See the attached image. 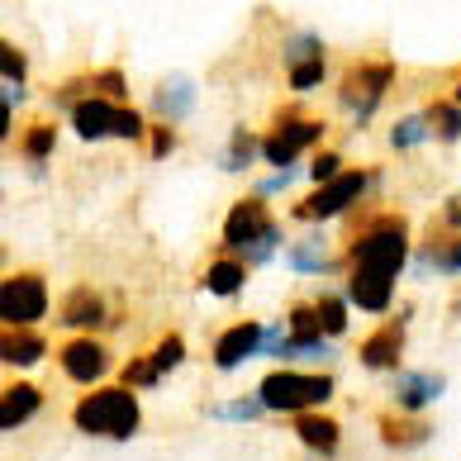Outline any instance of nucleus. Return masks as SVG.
Segmentation results:
<instances>
[{
    "label": "nucleus",
    "instance_id": "nucleus-16",
    "mask_svg": "<svg viewBox=\"0 0 461 461\" xmlns=\"http://www.w3.org/2000/svg\"><path fill=\"white\" fill-rule=\"evenodd\" d=\"M58 323L62 329H100L105 323V300H100V290H91V285H77L72 295L62 300V310H58Z\"/></svg>",
    "mask_w": 461,
    "mask_h": 461
},
{
    "label": "nucleus",
    "instance_id": "nucleus-22",
    "mask_svg": "<svg viewBox=\"0 0 461 461\" xmlns=\"http://www.w3.org/2000/svg\"><path fill=\"white\" fill-rule=\"evenodd\" d=\"M152 105H158V114L167 119V124H176V119L191 114L195 105V86L185 77H172V81H162L158 91H152Z\"/></svg>",
    "mask_w": 461,
    "mask_h": 461
},
{
    "label": "nucleus",
    "instance_id": "nucleus-23",
    "mask_svg": "<svg viewBox=\"0 0 461 461\" xmlns=\"http://www.w3.org/2000/svg\"><path fill=\"white\" fill-rule=\"evenodd\" d=\"M0 352H5L10 366H33V362H43L48 343H43L39 333H29V329H5V343H0Z\"/></svg>",
    "mask_w": 461,
    "mask_h": 461
},
{
    "label": "nucleus",
    "instance_id": "nucleus-24",
    "mask_svg": "<svg viewBox=\"0 0 461 461\" xmlns=\"http://www.w3.org/2000/svg\"><path fill=\"white\" fill-rule=\"evenodd\" d=\"M423 119H429V129L438 133L442 143L461 139V105H456V100H433V105L423 110Z\"/></svg>",
    "mask_w": 461,
    "mask_h": 461
},
{
    "label": "nucleus",
    "instance_id": "nucleus-26",
    "mask_svg": "<svg viewBox=\"0 0 461 461\" xmlns=\"http://www.w3.org/2000/svg\"><path fill=\"white\" fill-rule=\"evenodd\" d=\"M53 143H58V124H53V119H33V129L20 139V152L29 162H43L48 152H53Z\"/></svg>",
    "mask_w": 461,
    "mask_h": 461
},
{
    "label": "nucleus",
    "instance_id": "nucleus-30",
    "mask_svg": "<svg viewBox=\"0 0 461 461\" xmlns=\"http://www.w3.org/2000/svg\"><path fill=\"white\" fill-rule=\"evenodd\" d=\"M300 62H323L319 33H300V39H290V43H285V67H300Z\"/></svg>",
    "mask_w": 461,
    "mask_h": 461
},
{
    "label": "nucleus",
    "instance_id": "nucleus-4",
    "mask_svg": "<svg viewBox=\"0 0 461 461\" xmlns=\"http://www.w3.org/2000/svg\"><path fill=\"white\" fill-rule=\"evenodd\" d=\"M333 390H338L333 375L281 366V371H271L267 381L258 385V400L271 409V414H314L319 404L333 400Z\"/></svg>",
    "mask_w": 461,
    "mask_h": 461
},
{
    "label": "nucleus",
    "instance_id": "nucleus-25",
    "mask_svg": "<svg viewBox=\"0 0 461 461\" xmlns=\"http://www.w3.org/2000/svg\"><path fill=\"white\" fill-rule=\"evenodd\" d=\"M290 267L304 271V276H323V271H329V252H323V238L314 233V238H304V243L290 248Z\"/></svg>",
    "mask_w": 461,
    "mask_h": 461
},
{
    "label": "nucleus",
    "instance_id": "nucleus-8",
    "mask_svg": "<svg viewBox=\"0 0 461 461\" xmlns=\"http://www.w3.org/2000/svg\"><path fill=\"white\" fill-rule=\"evenodd\" d=\"M371 181H375L371 172H343L338 181L319 185L310 200H300V204H295V219H304V224H323V219H333V214L352 210V204L366 195V185H371Z\"/></svg>",
    "mask_w": 461,
    "mask_h": 461
},
{
    "label": "nucleus",
    "instance_id": "nucleus-1",
    "mask_svg": "<svg viewBox=\"0 0 461 461\" xmlns=\"http://www.w3.org/2000/svg\"><path fill=\"white\" fill-rule=\"evenodd\" d=\"M404 258H409V224L400 214L366 219V224L352 233V243H348L352 271H385V276H400Z\"/></svg>",
    "mask_w": 461,
    "mask_h": 461
},
{
    "label": "nucleus",
    "instance_id": "nucleus-20",
    "mask_svg": "<svg viewBox=\"0 0 461 461\" xmlns=\"http://www.w3.org/2000/svg\"><path fill=\"white\" fill-rule=\"evenodd\" d=\"M200 285L210 290V295H224V300H229V295H238V290L248 285V262H243V258H229V252H224V258H214L210 267H204Z\"/></svg>",
    "mask_w": 461,
    "mask_h": 461
},
{
    "label": "nucleus",
    "instance_id": "nucleus-13",
    "mask_svg": "<svg viewBox=\"0 0 461 461\" xmlns=\"http://www.w3.org/2000/svg\"><path fill=\"white\" fill-rule=\"evenodd\" d=\"M262 338H267V329L258 319H243V323H233V329H224L214 343V366L233 371V366L252 362V357H262Z\"/></svg>",
    "mask_w": 461,
    "mask_h": 461
},
{
    "label": "nucleus",
    "instance_id": "nucleus-3",
    "mask_svg": "<svg viewBox=\"0 0 461 461\" xmlns=\"http://www.w3.org/2000/svg\"><path fill=\"white\" fill-rule=\"evenodd\" d=\"M281 243V224L271 219L267 200H238L229 219H224V252L229 258H243V262H267Z\"/></svg>",
    "mask_w": 461,
    "mask_h": 461
},
{
    "label": "nucleus",
    "instance_id": "nucleus-32",
    "mask_svg": "<svg viewBox=\"0 0 461 461\" xmlns=\"http://www.w3.org/2000/svg\"><path fill=\"white\" fill-rule=\"evenodd\" d=\"M310 176H314L319 185L338 181V176H343V158H338V152H319V158L310 162Z\"/></svg>",
    "mask_w": 461,
    "mask_h": 461
},
{
    "label": "nucleus",
    "instance_id": "nucleus-18",
    "mask_svg": "<svg viewBox=\"0 0 461 461\" xmlns=\"http://www.w3.org/2000/svg\"><path fill=\"white\" fill-rule=\"evenodd\" d=\"M419 276H461V238H429L414 252Z\"/></svg>",
    "mask_w": 461,
    "mask_h": 461
},
{
    "label": "nucleus",
    "instance_id": "nucleus-28",
    "mask_svg": "<svg viewBox=\"0 0 461 461\" xmlns=\"http://www.w3.org/2000/svg\"><path fill=\"white\" fill-rule=\"evenodd\" d=\"M429 119H423V114H404L400 119V124L395 129H390V148H400V152H409V148H419L423 139H429Z\"/></svg>",
    "mask_w": 461,
    "mask_h": 461
},
{
    "label": "nucleus",
    "instance_id": "nucleus-5",
    "mask_svg": "<svg viewBox=\"0 0 461 461\" xmlns=\"http://www.w3.org/2000/svg\"><path fill=\"white\" fill-rule=\"evenodd\" d=\"M395 62L390 58H371V62H357L348 67L343 86H338V105H343L357 124H366V119L375 114V105L385 100V91L395 86Z\"/></svg>",
    "mask_w": 461,
    "mask_h": 461
},
{
    "label": "nucleus",
    "instance_id": "nucleus-2",
    "mask_svg": "<svg viewBox=\"0 0 461 461\" xmlns=\"http://www.w3.org/2000/svg\"><path fill=\"white\" fill-rule=\"evenodd\" d=\"M139 400L129 385H110V390H91L81 395L72 409V423L91 438H133L139 433Z\"/></svg>",
    "mask_w": 461,
    "mask_h": 461
},
{
    "label": "nucleus",
    "instance_id": "nucleus-7",
    "mask_svg": "<svg viewBox=\"0 0 461 461\" xmlns=\"http://www.w3.org/2000/svg\"><path fill=\"white\" fill-rule=\"evenodd\" d=\"M319 139H323V119L304 114V110H281L276 124H271V133L262 139V162H271L276 172H285V167H295L300 152H310Z\"/></svg>",
    "mask_w": 461,
    "mask_h": 461
},
{
    "label": "nucleus",
    "instance_id": "nucleus-27",
    "mask_svg": "<svg viewBox=\"0 0 461 461\" xmlns=\"http://www.w3.org/2000/svg\"><path fill=\"white\" fill-rule=\"evenodd\" d=\"M258 152H262V143L252 139L248 129H233L229 152H224V162H219V167H224V172H243V167H252V158H258Z\"/></svg>",
    "mask_w": 461,
    "mask_h": 461
},
{
    "label": "nucleus",
    "instance_id": "nucleus-21",
    "mask_svg": "<svg viewBox=\"0 0 461 461\" xmlns=\"http://www.w3.org/2000/svg\"><path fill=\"white\" fill-rule=\"evenodd\" d=\"M295 438H300L310 452L333 456V452H338V438H343V433H338V423H333L329 414H300V419H295Z\"/></svg>",
    "mask_w": 461,
    "mask_h": 461
},
{
    "label": "nucleus",
    "instance_id": "nucleus-11",
    "mask_svg": "<svg viewBox=\"0 0 461 461\" xmlns=\"http://www.w3.org/2000/svg\"><path fill=\"white\" fill-rule=\"evenodd\" d=\"M404 329H409V314H395V319H385L375 333H366L362 348H357L362 366L366 371H395L400 366V352H404Z\"/></svg>",
    "mask_w": 461,
    "mask_h": 461
},
{
    "label": "nucleus",
    "instance_id": "nucleus-10",
    "mask_svg": "<svg viewBox=\"0 0 461 461\" xmlns=\"http://www.w3.org/2000/svg\"><path fill=\"white\" fill-rule=\"evenodd\" d=\"M58 366L67 381H77V385H95L100 375L110 371V348L105 343H95V338H72L62 352H58Z\"/></svg>",
    "mask_w": 461,
    "mask_h": 461
},
{
    "label": "nucleus",
    "instance_id": "nucleus-34",
    "mask_svg": "<svg viewBox=\"0 0 461 461\" xmlns=\"http://www.w3.org/2000/svg\"><path fill=\"white\" fill-rule=\"evenodd\" d=\"M0 67H5V81H14V86H24V53L14 43L0 48Z\"/></svg>",
    "mask_w": 461,
    "mask_h": 461
},
{
    "label": "nucleus",
    "instance_id": "nucleus-31",
    "mask_svg": "<svg viewBox=\"0 0 461 461\" xmlns=\"http://www.w3.org/2000/svg\"><path fill=\"white\" fill-rule=\"evenodd\" d=\"M214 414H219V419H233V423H248V419L267 414V404H262L258 395H248V400H229V404H219Z\"/></svg>",
    "mask_w": 461,
    "mask_h": 461
},
{
    "label": "nucleus",
    "instance_id": "nucleus-33",
    "mask_svg": "<svg viewBox=\"0 0 461 461\" xmlns=\"http://www.w3.org/2000/svg\"><path fill=\"white\" fill-rule=\"evenodd\" d=\"M323 81V62H300V67H290V86L295 91H314Z\"/></svg>",
    "mask_w": 461,
    "mask_h": 461
},
{
    "label": "nucleus",
    "instance_id": "nucleus-36",
    "mask_svg": "<svg viewBox=\"0 0 461 461\" xmlns=\"http://www.w3.org/2000/svg\"><path fill=\"white\" fill-rule=\"evenodd\" d=\"M295 181V167H285V172H276V176H267L262 185H258V195H281L285 185Z\"/></svg>",
    "mask_w": 461,
    "mask_h": 461
},
{
    "label": "nucleus",
    "instance_id": "nucleus-29",
    "mask_svg": "<svg viewBox=\"0 0 461 461\" xmlns=\"http://www.w3.org/2000/svg\"><path fill=\"white\" fill-rule=\"evenodd\" d=\"M314 310H319V323H323V333H329V338L348 333V300H338V295H319V300H314Z\"/></svg>",
    "mask_w": 461,
    "mask_h": 461
},
{
    "label": "nucleus",
    "instance_id": "nucleus-6",
    "mask_svg": "<svg viewBox=\"0 0 461 461\" xmlns=\"http://www.w3.org/2000/svg\"><path fill=\"white\" fill-rule=\"evenodd\" d=\"M72 129L81 133L86 143L95 139H129V143H139L148 124H143V114L139 110H129V105H114V100H77L72 105Z\"/></svg>",
    "mask_w": 461,
    "mask_h": 461
},
{
    "label": "nucleus",
    "instance_id": "nucleus-14",
    "mask_svg": "<svg viewBox=\"0 0 461 461\" xmlns=\"http://www.w3.org/2000/svg\"><path fill=\"white\" fill-rule=\"evenodd\" d=\"M442 375L433 371H395L390 375V400H395V409H404V414H419V409H429L438 395H442Z\"/></svg>",
    "mask_w": 461,
    "mask_h": 461
},
{
    "label": "nucleus",
    "instance_id": "nucleus-19",
    "mask_svg": "<svg viewBox=\"0 0 461 461\" xmlns=\"http://www.w3.org/2000/svg\"><path fill=\"white\" fill-rule=\"evenodd\" d=\"M39 404H43L39 385H29V381L5 385V395H0V429H5V433L24 429V423H29L33 414H39Z\"/></svg>",
    "mask_w": 461,
    "mask_h": 461
},
{
    "label": "nucleus",
    "instance_id": "nucleus-12",
    "mask_svg": "<svg viewBox=\"0 0 461 461\" xmlns=\"http://www.w3.org/2000/svg\"><path fill=\"white\" fill-rule=\"evenodd\" d=\"M185 362V338L181 333H167L158 348H152V357H143V362H129L124 366V385L139 390V385H158L167 371H176Z\"/></svg>",
    "mask_w": 461,
    "mask_h": 461
},
{
    "label": "nucleus",
    "instance_id": "nucleus-17",
    "mask_svg": "<svg viewBox=\"0 0 461 461\" xmlns=\"http://www.w3.org/2000/svg\"><path fill=\"white\" fill-rule=\"evenodd\" d=\"M375 429H381L385 447H395V452H414V447H423V442L433 438V429L419 414H381V419H375Z\"/></svg>",
    "mask_w": 461,
    "mask_h": 461
},
{
    "label": "nucleus",
    "instance_id": "nucleus-37",
    "mask_svg": "<svg viewBox=\"0 0 461 461\" xmlns=\"http://www.w3.org/2000/svg\"><path fill=\"white\" fill-rule=\"evenodd\" d=\"M442 219H447V229L461 233V195H452L447 204H442Z\"/></svg>",
    "mask_w": 461,
    "mask_h": 461
},
{
    "label": "nucleus",
    "instance_id": "nucleus-9",
    "mask_svg": "<svg viewBox=\"0 0 461 461\" xmlns=\"http://www.w3.org/2000/svg\"><path fill=\"white\" fill-rule=\"evenodd\" d=\"M48 314V285L39 271H14L5 281V329H29Z\"/></svg>",
    "mask_w": 461,
    "mask_h": 461
},
{
    "label": "nucleus",
    "instance_id": "nucleus-15",
    "mask_svg": "<svg viewBox=\"0 0 461 461\" xmlns=\"http://www.w3.org/2000/svg\"><path fill=\"white\" fill-rule=\"evenodd\" d=\"M348 300L366 314H385L390 300H395V276H385V271H352L348 276Z\"/></svg>",
    "mask_w": 461,
    "mask_h": 461
},
{
    "label": "nucleus",
    "instance_id": "nucleus-38",
    "mask_svg": "<svg viewBox=\"0 0 461 461\" xmlns=\"http://www.w3.org/2000/svg\"><path fill=\"white\" fill-rule=\"evenodd\" d=\"M452 100H456V105H461V81H456V95H452Z\"/></svg>",
    "mask_w": 461,
    "mask_h": 461
},
{
    "label": "nucleus",
    "instance_id": "nucleus-35",
    "mask_svg": "<svg viewBox=\"0 0 461 461\" xmlns=\"http://www.w3.org/2000/svg\"><path fill=\"white\" fill-rule=\"evenodd\" d=\"M172 148H176V133L167 124H152V158H167Z\"/></svg>",
    "mask_w": 461,
    "mask_h": 461
}]
</instances>
